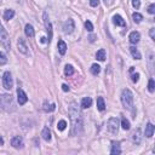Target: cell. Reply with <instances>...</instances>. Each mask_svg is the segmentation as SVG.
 I'll return each mask as SVG.
<instances>
[{
	"label": "cell",
	"instance_id": "6da1fadb",
	"mask_svg": "<svg viewBox=\"0 0 155 155\" xmlns=\"http://www.w3.org/2000/svg\"><path fill=\"white\" fill-rule=\"evenodd\" d=\"M69 115L72 120V135H80L84 129V122H83V116L79 110V108L75 103H70L69 107Z\"/></svg>",
	"mask_w": 155,
	"mask_h": 155
},
{
	"label": "cell",
	"instance_id": "7a4b0ae2",
	"mask_svg": "<svg viewBox=\"0 0 155 155\" xmlns=\"http://www.w3.org/2000/svg\"><path fill=\"white\" fill-rule=\"evenodd\" d=\"M121 103L124 108L132 110L133 108V93L131 92L129 89H124L121 92Z\"/></svg>",
	"mask_w": 155,
	"mask_h": 155
},
{
	"label": "cell",
	"instance_id": "3957f363",
	"mask_svg": "<svg viewBox=\"0 0 155 155\" xmlns=\"http://www.w3.org/2000/svg\"><path fill=\"white\" fill-rule=\"evenodd\" d=\"M0 44H1V46L5 49V50H10V36H9L6 29L3 27V24L0 23Z\"/></svg>",
	"mask_w": 155,
	"mask_h": 155
},
{
	"label": "cell",
	"instance_id": "277c9868",
	"mask_svg": "<svg viewBox=\"0 0 155 155\" xmlns=\"http://www.w3.org/2000/svg\"><path fill=\"white\" fill-rule=\"evenodd\" d=\"M107 130L110 132L112 135H116L118 130H119V120L118 118H110L107 122Z\"/></svg>",
	"mask_w": 155,
	"mask_h": 155
},
{
	"label": "cell",
	"instance_id": "5b68a950",
	"mask_svg": "<svg viewBox=\"0 0 155 155\" xmlns=\"http://www.w3.org/2000/svg\"><path fill=\"white\" fill-rule=\"evenodd\" d=\"M3 86H4V89L7 90V91H10L12 89L13 80H12V76L10 74V72L4 73V75H3Z\"/></svg>",
	"mask_w": 155,
	"mask_h": 155
},
{
	"label": "cell",
	"instance_id": "8992f818",
	"mask_svg": "<svg viewBox=\"0 0 155 155\" xmlns=\"http://www.w3.org/2000/svg\"><path fill=\"white\" fill-rule=\"evenodd\" d=\"M44 23H45V28H46L47 35H49L47 41L50 43V41L52 40V34H53V32H52V24H51V22H50V20H49V17H47V13H46V12L44 13Z\"/></svg>",
	"mask_w": 155,
	"mask_h": 155
},
{
	"label": "cell",
	"instance_id": "52a82bcc",
	"mask_svg": "<svg viewBox=\"0 0 155 155\" xmlns=\"http://www.w3.org/2000/svg\"><path fill=\"white\" fill-rule=\"evenodd\" d=\"M17 101H18V104H20V106H23V104H26L27 101H28V97H27L26 92L22 89L17 90Z\"/></svg>",
	"mask_w": 155,
	"mask_h": 155
},
{
	"label": "cell",
	"instance_id": "ba28073f",
	"mask_svg": "<svg viewBox=\"0 0 155 155\" xmlns=\"http://www.w3.org/2000/svg\"><path fill=\"white\" fill-rule=\"evenodd\" d=\"M11 145L13 148H16V149H20V148H23V138L21 137V136H15L12 139H11Z\"/></svg>",
	"mask_w": 155,
	"mask_h": 155
},
{
	"label": "cell",
	"instance_id": "9c48e42d",
	"mask_svg": "<svg viewBox=\"0 0 155 155\" xmlns=\"http://www.w3.org/2000/svg\"><path fill=\"white\" fill-rule=\"evenodd\" d=\"M63 29H64V33L67 34H70L73 30L75 29V24H74V21L72 20V18H69L66 23H64V27H63Z\"/></svg>",
	"mask_w": 155,
	"mask_h": 155
},
{
	"label": "cell",
	"instance_id": "30bf717a",
	"mask_svg": "<svg viewBox=\"0 0 155 155\" xmlns=\"http://www.w3.org/2000/svg\"><path fill=\"white\" fill-rule=\"evenodd\" d=\"M17 47H18V50H20V52L24 53V55L28 53V47H27V45L24 43V39L23 38H18V40H17Z\"/></svg>",
	"mask_w": 155,
	"mask_h": 155
},
{
	"label": "cell",
	"instance_id": "8fae6325",
	"mask_svg": "<svg viewBox=\"0 0 155 155\" xmlns=\"http://www.w3.org/2000/svg\"><path fill=\"white\" fill-rule=\"evenodd\" d=\"M110 154L112 155H119V154H121V149H120V143L119 142H115V141H113V142H112Z\"/></svg>",
	"mask_w": 155,
	"mask_h": 155
},
{
	"label": "cell",
	"instance_id": "7c38bea8",
	"mask_svg": "<svg viewBox=\"0 0 155 155\" xmlns=\"http://www.w3.org/2000/svg\"><path fill=\"white\" fill-rule=\"evenodd\" d=\"M129 39H130V43L131 44H137L139 41V39H141V34L138 33V32H136V30L135 32H131Z\"/></svg>",
	"mask_w": 155,
	"mask_h": 155
},
{
	"label": "cell",
	"instance_id": "4fadbf2b",
	"mask_svg": "<svg viewBox=\"0 0 155 155\" xmlns=\"http://www.w3.org/2000/svg\"><path fill=\"white\" fill-rule=\"evenodd\" d=\"M113 22L115 26H119V27H126V23L124 21V18H122L120 15H115L113 17Z\"/></svg>",
	"mask_w": 155,
	"mask_h": 155
},
{
	"label": "cell",
	"instance_id": "5bb4252c",
	"mask_svg": "<svg viewBox=\"0 0 155 155\" xmlns=\"http://www.w3.org/2000/svg\"><path fill=\"white\" fill-rule=\"evenodd\" d=\"M24 33L26 35L28 36V38H34V35H35V32H34V28H33V26L32 24H26L24 27Z\"/></svg>",
	"mask_w": 155,
	"mask_h": 155
},
{
	"label": "cell",
	"instance_id": "9a60e30c",
	"mask_svg": "<svg viewBox=\"0 0 155 155\" xmlns=\"http://www.w3.org/2000/svg\"><path fill=\"white\" fill-rule=\"evenodd\" d=\"M144 135H145V137H147V138L153 137V135H154V126H153V124H150V122H149V124L145 126Z\"/></svg>",
	"mask_w": 155,
	"mask_h": 155
},
{
	"label": "cell",
	"instance_id": "2e32d148",
	"mask_svg": "<svg viewBox=\"0 0 155 155\" xmlns=\"http://www.w3.org/2000/svg\"><path fill=\"white\" fill-rule=\"evenodd\" d=\"M130 52H131L132 57H133L135 60H141V58H142V55H141L138 50L136 49V47H133V46H131V47H130Z\"/></svg>",
	"mask_w": 155,
	"mask_h": 155
},
{
	"label": "cell",
	"instance_id": "e0dca14e",
	"mask_svg": "<svg viewBox=\"0 0 155 155\" xmlns=\"http://www.w3.org/2000/svg\"><path fill=\"white\" fill-rule=\"evenodd\" d=\"M57 47H58V51H60L61 55H66V52H67V45H66V43L63 41V40H60V41H58Z\"/></svg>",
	"mask_w": 155,
	"mask_h": 155
},
{
	"label": "cell",
	"instance_id": "ac0fdd59",
	"mask_svg": "<svg viewBox=\"0 0 155 155\" xmlns=\"http://www.w3.org/2000/svg\"><path fill=\"white\" fill-rule=\"evenodd\" d=\"M91 104H92V99H91L90 97H85V98H83V101H81V108L83 109L90 108Z\"/></svg>",
	"mask_w": 155,
	"mask_h": 155
},
{
	"label": "cell",
	"instance_id": "d6986e66",
	"mask_svg": "<svg viewBox=\"0 0 155 155\" xmlns=\"http://www.w3.org/2000/svg\"><path fill=\"white\" fill-rule=\"evenodd\" d=\"M41 136H43L44 141H46V142H49V141L51 139V132H50L49 127H44V130L41 132Z\"/></svg>",
	"mask_w": 155,
	"mask_h": 155
},
{
	"label": "cell",
	"instance_id": "ffe728a7",
	"mask_svg": "<svg viewBox=\"0 0 155 155\" xmlns=\"http://www.w3.org/2000/svg\"><path fill=\"white\" fill-rule=\"evenodd\" d=\"M97 108L99 112H103L106 109V103H104V99L103 97H98L97 98Z\"/></svg>",
	"mask_w": 155,
	"mask_h": 155
},
{
	"label": "cell",
	"instance_id": "44dd1931",
	"mask_svg": "<svg viewBox=\"0 0 155 155\" xmlns=\"http://www.w3.org/2000/svg\"><path fill=\"white\" fill-rule=\"evenodd\" d=\"M132 139H133V142L137 143V144L141 142V130L139 129H137L133 132V135H132Z\"/></svg>",
	"mask_w": 155,
	"mask_h": 155
},
{
	"label": "cell",
	"instance_id": "7402d4cb",
	"mask_svg": "<svg viewBox=\"0 0 155 155\" xmlns=\"http://www.w3.org/2000/svg\"><path fill=\"white\" fill-rule=\"evenodd\" d=\"M96 58H97L98 61H104V60H106V50L101 49L99 51H97V53H96Z\"/></svg>",
	"mask_w": 155,
	"mask_h": 155
},
{
	"label": "cell",
	"instance_id": "603a6c76",
	"mask_svg": "<svg viewBox=\"0 0 155 155\" xmlns=\"http://www.w3.org/2000/svg\"><path fill=\"white\" fill-rule=\"evenodd\" d=\"M13 16H15V11H13V10H6L5 13H4V18H5L6 21L12 20Z\"/></svg>",
	"mask_w": 155,
	"mask_h": 155
},
{
	"label": "cell",
	"instance_id": "cb8c5ba5",
	"mask_svg": "<svg viewBox=\"0 0 155 155\" xmlns=\"http://www.w3.org/2000/svg\"><path fill=\"white\" fill-rule=\"evenodd\" d=\"M64 74L67 76H72L73 74H74V68H73V66L70 64H67L66 68H64Z\"/></svg>",
	"mask_w": 155,
	"mask_h": 155
},
{
	"label": "cell",
	"instance_id": "d4e9b609",
	"mask_svg": "<svg viewBox=\"0 0 155 155\" xmlns=\"http://www.w3.org/2000/svg\"><path fill=\"white\" fill-rule=\"evenodd\" d=\"M132 18H133V22H135V23H141V22H142V20H143V16L141 15V13H138V12H135L133 15H132Z\"/></svg>",
	"mask_w": 155,
	"mask_h": 155
},
{
	"label": "cell",
	"instance_id": "484cf974",
	"mask_svg": "<svg viewBox=\"0 0 155 155\" xmlns=\"http://www.w3.org/2000/svg\"><path fill=\"white\" fill-rule=\"evenodd\" d=\"M55 108H56V106H55L53 103H51V104H49L47 102L44 103V110L45 112H53Z\"/></svg>",
	"mask_w": 155,
	"mask_h": 155
},
{
	"label": "cell",
	"instance_id": "4316f807",
	"mask_svg": "<svg viewBox=\"0 0 155 155\" xmlns=\"http://www.w3.org/2000/svg\"><path fill=\"white\" fill-rule=\"evenodd\" d=\"M121 126H122V129H124V130H130V127H131L130 121L127 120L126 118H122V119H121Z\"/></svg>",
	"mask_w": 155,
	"mask_h": 155
},
{
	"label": "cell",
	"instance_id": "83f0119b",
	"mask_svg": "<svg viewBox=\"0 0 155 155\" xmlns=\"http://www.w3.org/2000/svg\"><path fill=\"white\" fill-rule=\"evenodd\" d=\"M99 72H101V67L98 64H92L91 66V73H92L93 75H98Z\"/></svg>",
	"mask_w": 155,
	"mask_h": 155
},
{
	"label": "cell",
	"instance_id": "f1b7e54d",
	"mask_svg": "<svg viewBox=\"0 0 155 155\" xmlns=\"http://www.w3.org/2000/svg\"><path fill=\"white\" fill-rule=\"evenodd\" d=\"M66 127H67V121H66V120H61L60 122H58V125H57V129L60 130V131L66 130Z\"/></svg>",
	"mask_w": 155,
	"mask_h": 155
},
{
	"label": "cell",
	"instance_id": "f546056e",
	"mask_svg": "<svg viewBox=\"0 0 155 155\" xmlns=\"http://www.w3.org/2000/svg\"><path fill=\"white\" fill-rule=\"evenodd\" d=\"M148 90H149V92H154V90H155V84H154V80H153V79H150V80H149Z\"/></svg>",
	"mask_w": 155,
	"mask_h": 155
},
{
	"label": "cell",
	"instance_id": "4dcf8cb0",
	"mask_svg": "<svg viewBox=\"0 0 155 155\" xmlns=\"http://www.w3.org/2000/svg\"><path fill=\"white\" fill-rule=\"evenodd\" d=\"M6 62H7L6 56H5V55H4L3 52H0V66H4Z\"/></svg>",
	"mask_w": 155,
	"mask_h": 155
},
{
	"label": "cell",
	"instance_id": "1f68e13d",
	"mask_svg": "<svg viewBox=\"0 0 155 155\" xmlns=\"http://www.w3.org/2000/svg\"><path fill=\"white\" fill-rule=\"evenodd\" d=\"M85 28L87 29L89 32H92L93 30V26H92V23H91L90 21H86L85 22Z\"/></svg>",
	"mask_w": 155,
	"mask_h": 155
},
{
	"label": "cell",
	"instance_id": "d6a6232c",
	"mask_svg": "<svg viewBox=\"0 0 155 155\" xmlns=\"http://www.w3.org/2000/svg\"><path fill=\"white\" fill-rule=\"evenodd\" d=\"M132 6L135 9H139L141 6V0H132Z\"/></svg>",
	"mask_w": 155,
	"mask_h": 155
},
{
	"label": "cell",
	"instance_id": "836d02e7",
	"mask_svg": "<svg viewBox=\"0 0 155 155\" xmlns=\"http://www.w3.org/2000/svg\"><path fill=\"white\" fill-rule=\"evenodd\" d=\"M90 5L92 7H96L99 5V0H90Z\"/></svg>",
	"mask_w": 155,
	"mask_h": 155
},
{
	"label": "cell",
	"instance_id": "e575fe53",
	"mask_svg": "<svg viewBox=\"0 0 155 155\" xmlns=\"http://www.w3.org/2000/svg\"><path fill=\"white\" fill-rule=\"evenodd\" d=\"M148 12L152 13V15H153V13H155V5H154V4L149 5V7H148Z\"/></svg>",
	"mask_w": 155,
	"mask_h": 155
},
{
	"label": "cell",
	"instance_id": "d590c367",
	"mask_svg": "<svg viewBox=\"0 0 155 155\" xmlns=\"http://www.w3.org/2000/svg\"><path fill=\"white\" fill-rule=\"evenodd\" d=\"M138 79H139V74H138V73H136V74L132 75V81H133V83H137Z\"/></svg>",
	"mask_w": 155,
	"mask_h": 155
},
{
	"label": "cell",
	"instance_id": "8d00e7d4",
	"mask_svg": "<svg viewBox=\"0 0 155 155\" xmlns=\"http://www.w3.org/2000/svg\"><path fill=\"white\" fill-rule=\"evenodd\" d=\"M149 34H150V38H152L153 40H155V29H154V28H152V29H150Z\"/></svg>",
	"mask_w": 155,
	"mask_h": 155
},
{
	"label": "cell",
	"instance_id": "74e56055",
	"mask_svg": "<svg viewBox=\"0 0 155 155\" xmlns=\"http://www.w3.org/2000/svg\"><path fill=\"white\" fill-rule=\"evenodd\" d=\"M62 90L64 91V92H67V91H69V86L66 85V84H63V85H62Z\"/></svg>",
	"mask_w": 155,
	"mask_h": 155
},
{
	"label": "cell",
	"instance_id": "f35d334b",
	"mask_svg": "<svg viewBox=\"0 0 155 155\" xmlns=\"http://www.w3.org/2000/svg\"><path fill=\"white\" fill-rule=\"evenodd\" d=\"M95 39H96L95 35H91V36H90V41H95Z\"/></svg>",
	"mask_w": 155,
	"mask_h": 155
},
{
	"label": "cell",
	"instance_id": "ab89813d",
	"mask_svg": "<svg viewBox=\"0 0 155 155\" xmlns=\"http://www.w3.org/2000/svg\"><path fill=\"white\" fill-rule=\"evenodd\" d=\"M0 144H4V139L1 137H0Z\"/></svg>",
	"mask_w": 155,
	"mask_h": 155
},
{
	"label": "cell",
	"instance_id": "60d3db41",
	"mask_svg": "<svg viewBox=\"0 0 155 155\" xmlns=\"http://www.w3.org/2000/svg\"><path fill=\"white\" fill-rule=\"evenodd\" d=\"M104 1H106V3H107V1H109V0H104Z\"/></svg>",
	"mask_w": 155,
	"mask_h": 155
}]
</instances>
